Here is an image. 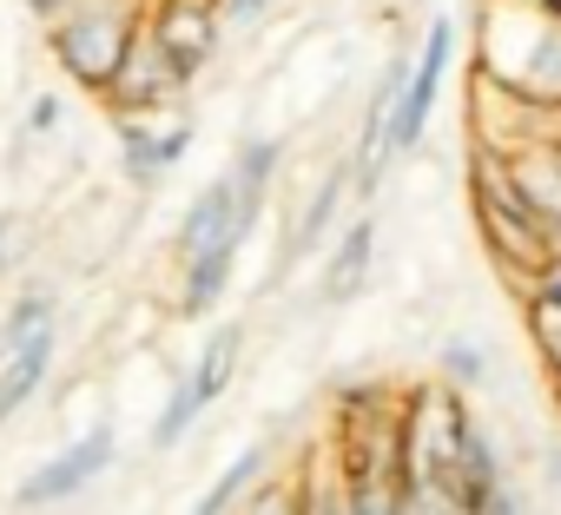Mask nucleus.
Listing matches in <instances>:
<instances>
[{"instance_id":"nucleus-1","label":"nucleus","mask_w":561,"mask_h":515,"mask_svg":"<svg viewBox=\"0 0 561 515\" xmlns=\"http://www.w3.org/2000/svg\"><path fill=\"white\" fill-rule=\"evenodd\" d=\"M146 27V0H73V8L47 27V54L54 67L80 87V93H106V80L119 73L126 47Z\"/></svg>"},{"instance_id":"nucleus-2","label":"nucleus","mask_w":561,"mask_h":515,"mask_svg":"<svg viewBox=\"0 0 561 515\" xmlns=\"http://www.w3.org/2000/svg\"><path fill=\"white\" fill-rule=\"evenodd\" d=\"M238 357H244V324H218L211 337H205V351H198V364L172 384V397H165V410L152 416V449H179L185 443V430L231 390V377H238Z\"/></svg>"},{"instance_id":"nucleus-3","label":"nucleus","mask_w":561,"mask_h":515,"mask_svg":"<svg viewBox=\"0 0 561 515\" xmlns=\"http://www.w3.org/2000/svg\"><path fill=\"white\" fill-rule=\"evenodd\" d=\"M119 462V430L113 423H93L87 436H73V443H60L41 469H27L21 476V489H14V508H27V515H41V508H60V502H73L80 489H93L106 469Z\"/></svg>"},{"instance_id":"nucleus-4","label":"nucleus","mask_w":561,"mask_h":515,"mask_svg":"<svg viewBox=\"0 0 561 515\" xmlns=\"http://www.w3.org/2000/svg\"><path fill=\"white\" fill-rule=\"evenodd\" d=\"M146 47L172 67V80L179 87H192L205 67H211V54H218V8L211 0H146Z\"/></svg>"},{"instance_id":"nucleus-5","label":"nucleus","mask_w":561,"mask_h":515,"mask_svg":"<svg viewBox=\"0 0 561 515\" xmlns=\"http://www.w3.org/2000/svg\"><path fill=\"white\" fill-rule=\"evenodd\" d=\"M449 54H456V27H449V21H436V27H430V41H423V60H410L403 93H397V106H390L383 159H390V152H410V146L423 139V126H430V113H436V93H443V73H449Z\"/></svg>"},{"instance_id":"nucleus-6","label":"nucleus","mask_w":561,"mask_h":515,"mask_svg":"<svg viewBox=\"0 0 561 515\" xmlns=\"http://www.w3.org/2000/svg\"><path fill=\"white\" fill-rule=\"evenodd\" d=\"M179 100H185V87H179L172 67L146 47V34L126 47L119 73H113L106 93H100V106H113V119H152V113H165V106H179Z\"/></svg>"},{"instance_id":"nucleus-7","label":"nucleus","mask_w":561,"mask_h":515,"mask_svg":"<svg viewBox=\"0 0 561 515\" xmlns=\"http://www.w3.org/2000/svg\"><path fill=\"white\" fill-rule=\"evenodd\" d=\"M119 126V165L133 185H159L185 152H192V126L172 119V126H152V119H113Z\"/></svg>"},{"instance_id":"nucleus-8","label":"nucleus","mask_w":561,"mask_h":515,"mask_svg":"<svg viewBox=\"0 0 561 515\" xmlns=\"http://www.w3.org/2000/svg\"><path fill=\"white\" fill-rule=\"evenodd\" d=\"M54 344H60V331H41V337H27L14 357H0V430H8V423L41 397V384H47V370H54Z\"/></svg>"},{"instance_id":"nucleus-9","label":"nucleus","mask_w":561,"mask_h":515,"mask_svg":"<svg viewBox=\"0 0 561 515\" xmlns=\"http://www.w3.org/2000/svg\"><path fill=\"white\" fill-rule=\"evenodd\" d=\"M370 251H377V218H351V231L337 238L331 251V265H324V305H344L364 291V272H370Z\"/></svg>"},{"instance_id":"nucleus-10","label":"nucleus","mask_w":561,"mask_h":515,"mask_svg":"<svg viewBox=\"0 0 561 515\" xmlns=\"http://www.w3.org/2000/svg\"><path fill=\"white\" fill-rule=\"evenodd\" d=\"M264 469H271V449H264V443H257V449H244V456H231V462L211 476V489H205L185 515H238V502L264 482Z\"/></svg>"},{"instance_id":"nucleus-11","label":"nucleus","mask_w":561,"mask_h":515,"mask_svg":"<svg viewBox=\"0 0 561 515\" xmlns=\"http://www.w3.org/2000/svg\"><path fill=\"white\" fill-rule=\"evenodd\" d=\"M231 272H238V251L185 258V265H179V311H185V318H205V311L231 291Z\"/></svg>"},{"instance_id":"nucleus-12","label":"nucleus","mask_w":561,"mask_h":515,"mask_svg":"<svg viewBox=\"0 0 561 515\" xmlns=\"http://www.w3.org/2000/svg\"><path fill=\"white\" fill-rule=\"evenodd\" d=\"M344 192H351V165H331V172H324V185L311 192V205H305L298 231H291V258H305L311 244H324V238H331V218H337Z\"/></svg>"},{"instance_id":"nucleus-13","label":"nucleus","mask_w":561,"mask_h":515,"mask_svg":"<svg viewBox=\"0 0 561 515\" xmlns=\"http://www.w3.org/2000/svg\"><path fill=\"white\" fill-rule=\"evenodd\" d=\"M41 331H54V291H21L14 305H8V318H0V357H14L27 337H41Z\"/></svg>"},{"instance_id":"nucleus-14","label":"nucleus","mask_w":561,"mask_h":515,"mask_svg":"<svg viewBox=\"0 0 561 515\" xmlns=\"http://www.w3.org/2000/svg\"><path fill=\"white\" fill-rule=\"evenodd\" d=\"M291 489H298V515H351V502H344V482H337V462H331V456H311V462H305V476H298Z\"/></svg>"},{"instance_id":"nucleus-15","label":"nucleus","mask_w":561,"mask_h":515,"mask_svg":"<svg viewBox=\"0 0 561 515\" xmlns=\"http://www.w3.org/2000/svg\"><path fill=\"white\" fill-rule=\"evenodd\" d=\"M238 515H298V489H291L285 476H264V482L238 502Z\"/></svg>"},{"instance_id":"nucleus-16","label":"nucleus","mask_w":561,"mask_h":515,"mask_svg":"<svg viewBox=\"0 0 561 515\" xmlns=\"http://www.w3.org/2000/svg\"><path fill=\"white\" fill-rule=\"evenodd\" d=\"M528 324H535V351L548 357V370H554V384H561V311L541 305V298H528Z\"/></svg>"},{"instance_id":"nucleus-17","label":"nucleus","mask_w":561,"mask_h":515,"mask_svg":"<svg viewBox=\"0 0 561 515\" xmlns=\"http://www.w3.org/2000/svg\"><path fill=\"white\" fill-rule=\"evenodd\" d=\"M211 8H218V34H251L277 0H211Z\"/></svg>"},{"instance_id":"nucleus-18","label":"nucleus","mask_w":561,"mask_h":515,"mask_svg":"<svg viewBox=\"0 0 561 515\" xmlns=\"http://www.w3.org/2000/svg\"><path fill=\"white\" fill-rule=\"evenodd\" d=\"M443 370H449V384H456V390H469V384H482V377H489V357H482L476 344H449V351H443Z\"/></svg>"},{"instance_id":"nucleus-19","label":"nucleus","mask_w":561,"mask_h":515,"mask_svg":"<svg viewBox=\"0 0 561 515\" xmlns=\"http://www.w3.org/2000/svg\"><path fill=\"white\" fill-rule=\"evenodd\" d=\"M60 119H67V106H60V93H34V106H27V139H47V133H60Z\"/></svg>"},{"instance_id":"nucleus-20","label":"nucleus","mask_w":561,"mask_h":515,"mask_svg":"<svg viewBox=\"0 0 561 515\" xmlns=\"http://www.w3.org/2000/svg\"><path fill=\"white\" fill-rule=\"evenodd\" d=\"M535 298H541V305H554V311H561V251H554V258H548V265H541V272H535Z\"/></svg>"},{"instance_id":"nucleus-21","label":"nucleus","mask_w":561,"mask_h":515,"mask_svg":"<svg viewBox=\"0 0 561 515\" xmlns=\"http://www.w3.org/2000/svg\"><path fill=\"white\" fill-rule=\"evenodd\" d=\"M462 515H522V502H515V489L502 482L495 495H482V502H476V508H462Z\"/></svg>"},{"instance_id":"nucleus-22","label":"nucleus","mask_w":561,"mask_h":515,"mask_svg":"<svg viewBox=\"0 0 561 515\" xmlns=\"http://www.w3.org/2000/svg\"><path fill=\"white\" fill-rule=\"evenodd\" d=\"M67 8H73V0H27V14H34L41 27H54V21H60Z\"/></svg>"},{"instance_id":"nucleus-23","label":"nucleus","mask_w":561,"mask_h":515,"mask_svg":"<svg viewBox=\"0 0 561 515\" xmlns=\"http://www.w3.org/2000/svg\"><path fill=\"white\" fill-rule=\"evenodd\" d=\"M8 251H14V218L0 211V272H8Z\"/></svg>"}]
</instances>
